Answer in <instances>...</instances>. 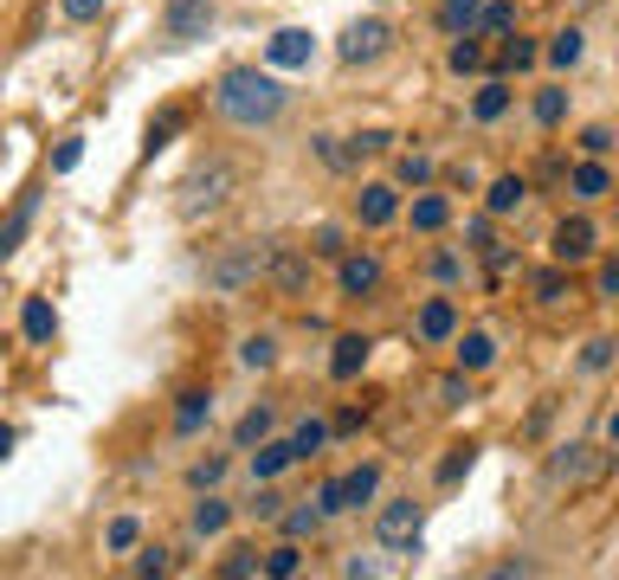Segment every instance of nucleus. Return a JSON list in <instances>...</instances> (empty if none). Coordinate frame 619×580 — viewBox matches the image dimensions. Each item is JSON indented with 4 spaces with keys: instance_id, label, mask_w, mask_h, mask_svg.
I'll use <instances>...</instances> for the list:
<instances>
[{
    "instance_id": "1",
    "label": "nucleus",
    "mask_w": 619,
    "mask_h": 580,
    "mask_svg": "<svg viewBox=\"0 0 619 580\" xmlns=\"http://www.w3.org/2000/svg\"><path fill=\"white\" fill-rule=\"evenodd\" d=\"M213 110H219L233 130L259 136V130H272L277 117L290 110V90H284V77H277V72L233 65V72H219V84H213Z\"/></svg>"
},
{
    "instance_id": "2",
    "label": "nucleus",
    "mask_w": 619,
    "mask_h": 580,
    "mask_svg": "<svg viewBox=\"0 0 619 580\" xmlns=\"http://www.w3.org/2000/svg\"><path fill=\"white\" fill-rule=\"evenodd\" d=\"M607 471H614V445L568 438V445H555V451H549V484H568V491H581V484H600Z\"/></svg>"
},
{
    "instance_id": "3",
    "label": "nucleus",
    "mask_w": 619,
    "mask_h": 580,
    "mask_svg": "<svg viewBox=\"0 0 619 580\" xmlns=\"http://www.w3.org/2000/svg\"><path fill=\"white\" fill-rule=\"evenodd\" d=\"M374 497H381V464H348L336 478H323V491H317L323 516H355V509H368Z\"/></svg>"
},
{
    "instance_id": "4",
    "label": "nucleus",
    "mask_w": 619,
    "mask_h": 580,
    "mask_svg": "<svg viewBox=\"0 0 619 580\" xmlns=\"http://www.w3.org/2000/svg\"><path fill=\"white\" fill-rule=\"evenodd\" d=\"M265 252H272V245H226V252L206 265V290H219V297L252 290L259 278H265Z\"/></svg>"
},
{
    "instance_id": "5",
    "label": "nucleus",
    "mask_w": 619,
    "mask_h": 580,
    "mask_svg": "<svg viewBox=\"0 0 619 580\" xmlns=\"http://www.w3.org/2000/svg\"><path fill=\"white\" fill-rule=\"evenodd\" d=\"M233 188H239V168H233V161H206V168H194V174L181 181V214L201 219V214H213V207H226Z\"/></svg>"
},
{
    "instance_id": "6",
    "label": "nucleus",
    "mask_w": 619,
    "mask_h": 580,
    "mask_svg": "<svg viewBox=\"0 0 619 580\" xmlns=\"http://www.w3.org/2000/svg\"><path fill=\"white\" fill-rule=\"evenodd\" d=\"M419 529H426V504H413V497H388V504L374 509V542L381 548L419 555Z\"/></svg>"
},
{
    "instance_id": "7",
    "label": "nucleus",
    "mask_w": 619,
    "mask_h": 580,
    "mask_svg": "<svg viewBox=\"0 0 619 580\" xmlns=\"http://www.w3.org/2000/svg\"><path fill=\"white\" fill-rule=\"evenodd\" d=\"M388 46H394V26H388L381 13H361V20H348V26H343L336 59H343V65H374Z\"/></svg>"
},
{
    "instance_id": "8",
    "label": "nucleus",
    "mask_w": 619,
    "mask_h": 580,
    "mask_svg": "<svg viewBox=\"0 0 619 580\" xmlns=\"http://www.w3.org/2000/svg\"><path fill=\"white\" fill-rule=\"evenodd\" d=\"M600 252V232H594V219L587 214H561L549 232V258L555 265H587Z\"/></svg>"
},
{
    "instance_id": "9",
    "label": "nucleus",
    "mask_w": 619,
    "mask_h": 580,
    "mask_svg": "<svg viewBox=\"0 0 619 580\" xmlns=\"http://www.w3.org/2000/svg\"><path fill=\"white\" fill-rule=\"evenodd\" d=\"M465 329V316H459V297H426L419 303V316H413V336L426 342V349H452V336Z\"/></svg>"
},
{
    "instance_id": "10",
    "label": "nucleus",
    "mask_w": 619,
    "mask_h": 580,
    "mask_svg": "<svg viewBox=\"0 0 619 580\" xmlns=\"http://www.w3.org/2000/svg\"><path fill=\"white\" fill-rule=\"evenodd\" d=\"M265 278H272L277 297H310V245H272Z\"/></svg>"
},
{
    "instance_id": "11",
    "label": "nucleus",
    "mask_w": 619,
    "mask_h": 580,
    "mask_svg": "<svg viewBox=\"0 0 619 580\" xmlns=\"http://www.w3.org/2000/svg\"><path fill=\"white\" fill-rule=\"evenodd\" d=\"M206 26H213V0H168L162 7V39L168 46H194V39H206Z\"/></svg>"
},
{
    "instance_id": "12",
    "label": "nucleus",
    "mask_w": 619,
    "mask_h": 580,
    "mask_svg": "<svg viewBox=\"0 0 619 580\" xmlns=\"http://www.w3.org/2000/svg\"><path fill=\"white\" fill-rule=\"evenodd\" d=\"M381 278H388V265H381L374 252H355V245H348L343 258H336V290H343V297H355V303H361V297H374V290H381Z\"/></svg>"
},
{
    "instance_id": "13",
    "label": "nucleus",
    "mask_w": 619,
    "mask_h": 580,
    "mask_svg": "<svg viewBox=\"0 0 619 580\" xmlns=\"http://www.w3.org/2000/svg\"><path fill=\"white\" fill-rule=\"evenodd\" d=\"M310 59H317V33L310 26H284V33L265 39V65L272 72H303Z\"/></svg>"
},
{
    "instance_id": "14",
    "label": "nucleus",
    "mask_w": 619,
    "mask_h": 580,
    "mask_svg": "<svg viewBox=\"0 0 619 580\" xmlns=\"http://www.w3.org/2000/svg\"><path fill=\"white\" fill-rule=\"evenodd\" d=\"M355 219H361L368 232L394 226V219H401V188H394V181H361V194H355Z\"/></svg>"
},
{
    "instance_id": "15",
    "label": "nucleus",
    "mask_w": 619,
    "mask_h": 580,
    "mask_svg": "<svg viewBox=\"0 0 619 580\" xmlns=\"http://www.w3.org/2000/svg\"><path fill=\"white\" fill-rule=\"evenodd\" d=\"M607 194H614V168H607L600 155H587V161L568 168V201H574V207H594V201H607Z\"/></svg>"
},
{
    "instance_id": "16",
    "label": "nucleus",
    "mask_w": 619,
    "mask_h": 580,
    "mask_svg": "<svg viewBox=\"0 0 619 580\" xmlns=\"http://www.w3.org/2000/svg\"><path fill=\"white\" fill-rule=\"evenodd\" d=\"M368 362H374V342H368V336H355V329H348V336H336V342H330V380H361V374H368Z\"/></svg>"
},
{
    "instance_id": "17",
    "label": "nucleus",
    "mask_w": 619,
    "mask_h": 580,
    "mask_svg": "<svg viewBox=\"0 0 619 580\" xmlns=\"http://www.w3.org/2000/svg\"><path fill=\"white\" fill-rule=\"evenodd\" d=\"M290 464H303L290 438H259V451H252V464H246V471H252V484H277Z\"/></svg>"
},
{
    "instance_id": "18",
    "label": "nucleus",
    "mask_w": 619,
    "mask_h": 580,
    "mask_svg": "<svg viewBox=\"0 0 619 580\" xmlns=\"http://www.w3.org/2000/svg\"><path fill=\"white\" fill-rule=\"evenodd\" d=\"M523 201H529V181L523 174H490V188H484V214L490 219L523 214Z\"/></svg>"
},
{
    "instance_id": "19",
    "label": "nucleus",
    "mask_w": 619,
    "mask_h": 580,
    "mask_svg": "<svg viewBox=\"0 0 619 580\" xmlns=\"http://www.w3.org/2000/svg\"><path fill=\"white\" fill-rule=\"evenodd\" d=\"M407 226L419 232V239L445 232V226H452V201H445V194H432V188H419V194H413V207H407Z\"/></svg>"
},
{
    "instance_id": "20",
    "label": "nucleus",
    "mask_w": 619,
    "mask_h": 580,
    "mask_svg": "<svg viewBox=\"0 0 619 580\" xmlns=\"http://www.w3.org/2000/svg\"><path fill=\"white\" fill-rule=\"evenodd\" d=\"M452 355H459L465 374H484V367H497V336L490 329H459L452 336Z\"/></svg>"
},
{
    "instance_id": "21",
    "label": "nucleus",
    "mask_w": 619,
    "mask_h": 580,
    "mask_svg": "<svg viewBox=\"0 0 619 580\" xmlns=\"http://www.w3.org/2000/svg\"><path fill=\"white\" fill-rule=\"evenodd\" d=\"M510 104H516V90H510V77H503V72L484 77L478 90H472V117H478V123H503V117H510Z\"/></svg>"
},
{
    "instance_id": "22",
    "label": "nucleus",
    "mask_w": 619,
    "mask_h": 580,
    "mask_svg": "<svg viewBox=\"0 0 619 580\" xmlns=\"http://www.w3.org/2000/svg\"><path fill=\"white\" fill-rule=\"evenodd\" d=\"M206 420H213V387H188V394L175 400V438L206 433Z\"/></svg>"
},
{
    "instance_id": "23",
    "label": "nucleus",
    "mask_w": 619,
    "mask_h": 580,
    "mask_svg": "<svg viewBox=\"0 0 619 580\" xmlns=\"http://www.w3.org/2000/svg\"><path fill=\"white\" fill-rule=\"evenodd\" d=\"M529 297H536L543 310H555V303H568V297H574V265H543V271L529 278Z\"/></svg>"
},
{
    "instance_id": "24",
    "label": "nucleus",
    "mask_w": 619,
    "mask_h": 580,
    "mask_svg": "<svg viewBox=\"0 0 619 580\" xmlns=\"http://www.w3.org/2000/svg\"><path fill=\"white\" fill-rule=\"evenodd\" d=\"M543 59H549L555 72H574V65L587 59V33H581V26H561V33H549V46H543Z\"/></svg>"
},
{
    "instance_id": "25",
    "label": "nucleus",
    "mask_w": 619,
    "mask_h": 580,
    "mask_svg": "<svg viewBox=\"0 0 619 580\" xmlns=\"http://www.w3.org/2000/svg\"><path fill=\"white\" fill-rule=\"evenodd\" d=\"M20 336H26V342H52V336H59V316H52L46 297H26V303H20Z\"/></svg>"
},
{
    "instance_id": "26",
    "label": "nucleus",
    "mask_w": 619,
    "mask_h": 580,
    "mask_svg": "<svg viewBox=\"0 0 619 580\" xmlns=\"http://www.w3.org/2000/svg\"><path fill=\"white\" fill-rule=\"evenodd\" d=\"M484 20V0H439V33L459 39V33H478Z\"/></svg>"
},
{
    "instance_id": "27",
    "label": "nucleus",
    "mask_w": 619,
    "mask_h": 580,
    "mask_svg": "<svg viewBox=\"0 0 619 580\" xmlns=\"http://www.w3.org/2000/svg\"><path fill=\"white\" fill-rule=\"evenodd\" d=\"M181 130H188V110H175V104H168L162 117H148V136H142V155H162V148L175 143Z\"/></svg>"
},
{
    "instance_id": "28",
    "label": "nucleus",
    "mask_w": 619,
    "mask_h": 580,
    "mask_svg": "<svg viewBox=\"0 0 619 580\" xmlns=\"http://www.w3.org/2000/svg\"><path fill=\"white\" fill-rule=\"evenodd\" d=\"M277 522H284V535H290V542H317L330 516H323V504H297V509H284Z\"/></svg>"
},
{
    "instance_id": "29",
    "label": "nucleus",
    "mask_w": 619,
    "mask_h": 580,
    "mask_svg": "<svg viewBox=\"0 0 619 580\" xmlns=\"http://www.w3.org/2000/svg\"><path fill=\"white\" fill-rule=\"evenodd\" d=\"M472 464H478V445H452V451L439 458L432 484H439V491H452V484H465V478H472Z\"/></svg>"
},
{
    "instance_id": "30",
    "label": "nucleus",
    "mask_w": 619,
    "mask_h": 580,
    "mask_svg": "<svg viewBox=\"0 0 619 580\" xmlns=\"http://www.w3.org/2000/svg\"><path fill=\"white\" fill-rule=\"evenodd\" d=\"M432 174H439V161H432L426 148H407V155L394 161V188H413V194H419V188H426Z\"/></svg>"
},
{
    "instance_id": "31",
    "label": "nucleus",
    "mask_w": 619,
    "mask_h": 580,
    "mask_svg": "<svg viewBox=\"0 0 619 580\" xmlns=\"http://www.w3.org/2000/svg\"><path fill=\"white\" fill-rule=\"evenodd\" d=\"M194 535H226V522H233V504L226 497H213V491H201V504H194Z\"/></svg>"
},
{
    "instance_id": "32",
    "label": "nucleus",
    "mask_w": 619,
    "mask_h": 580,
    "mask_svg": "<svg viewBox=\"0 0 619 580\" xmlns=\"http://www.w3.org/2000/svg\"><path fill=\"white\" fill-rule=\"evenodd\" d=\"M445 65H452L459 77H478L484 72V33H459L452 52H445Z\"/></svg>"
},
{
    "instance_id": "33",
    "label": "nucleus",
    "mask_w": 619,
    "mask_h": 580,
    "mask_svg": "<svg viewBox=\"0 0 619 580\" xmlns=\"http://www.w3.org/2000/svg\"><path fill=\"white\" fill-rule=\"evenodd\" d=\"M272 433H277V413H272V407H252V413H239V426H233V445H239V451H252L259 438H272Z\"/></svg>"
},
{
    "instance_id": "34",
    "label": "nucleus",
    "mask_w": 619,
    "mask_h": 580,
    "mask_svg": "<svg viewBox=\"0 0 619 580\" xmlns=\"http://www.w3.org/2000/svg\"><path fill=\"white\" fill-rule=\"evenodd\" d=\"M536 59H543V46L516 33V39H503V52H497V72H503V77H510V72H529Z\"/></svg>"
},
{
    "instance_id": "35",
    "label": "nucleus",
    "mask_w": 619,
    "mask_h": 580,
    "mask_svg": "<svg viewBox=\"0 0 619 580\" xmlns=\"http://www.w3.org/2000/svg\"><path fill=\"white\" fill-rule=\"evenodd\" d=\"M239 367H252V374L277 367V336H265V329H259V336H246V342H239Z\"/></svg>"
},
{
    "instance_id": "36",
    "label": "nucleus",
    "mask_w": 619,
    "mask_h": 580,
    "mask_svg": "<svg viewBox=\"0 0 619 580\" xmlns=\"http://www.w3.org/2000/svg\"><path fill=\"white\" fill-rule=\"evenodd\" d=\"M432 400H439L445 413H459V407H472V374H465V367H452V374H445V380L432 387Z\"/></svg>"
},
{
    "instance_id": "37",
    "label": "nucleus",
    "mask_w": 619,
    "mask_h": 580,
    "mask_svg": "<svg viewBox=\"0 0 619 580\" xmlns=\"http://www.w3.org/2000/svg\"><path fill=\"white\" fill-rule=\"evenodd\" d=\"M265 575H272V580L303 575V542H290V535H284V542H277L272 555H265Z\"/></svg>"
},
{
    "instance_id": "38",
    "label": "nucleus",
    "mask_w": 619,
    "mask_h": 580,
    "mask_svg": "<svg viewBox=\"0 0 619 580\" xmlns=\"http://www.w3.org/2000/svg\"><path fill=\"white\" fill-rule=\"evenodd\" d=\"M516 26H523V7L516 0H484L478 33H516Z\"/></svg>"
},
{
    "instance_id": "39",
    "label": "nucleus",
    "mask_w": 619,
    "mask_h": 580,
    "mask_svg": "<svg viewBox=\"0 0 619 580\" xmlns=\"http://www.w3.org/2000/svg\"><path fill=\"white\" fill-rule=\"evenodd\" d=\"M536 123H543V130H561V123H568V90H561V84L536 90Z\"/></svg>"
},
{
    "instance_id": "40",
    "label": "nucleus",
    "mask_w": 619,
    "mask_h": 580,
    "mask_svg": "<svg viewBox=\"0 0 619 580\" xmlns=\"http://www.w3.org/2000/svg\"><path fill=\"white\" fill-rule=\"evenodd\" d=\"M33 207H39V194H26V201H20V207H13V219H7V226H0V258H7V252H13V245H20V239H26V226H33Z\"/></svg>"
},
{
    "instance_id": "41",
    "label": "nucleus",
    "mask_w": 619,
    "mask_h": 580,
    "mask_svg": "<svg viewBox=\"0 0 619 580\" xmlns=\"http://www.w3.org/2000/svg\"><path fill=\"white\" fill-rule=\"evenodd\" d=\"M226 471H233V458H226V451H213V458H194V464H188V484H194V491H213Z\"/></svg>"
},
{
    "instance_id": "42",
    "label": "nucleus",
    "mask_w": 619,
    "mask_h": 580,
    "mask_svg": "<svg viewBox=\"0 0 619 580\" xmlns=\"http://www.w3.org/2000/svg\"><path fill=\"white\" fill-rule=\"evenodd\" d=\"M343 252H348V232H343V226H330V219H323V226L310 232V258H343Z\"/></svg>"
},
{
    "instance_id": "43",
    "label": "nucleus",
    "mask_w": 619,
    "mask_h": 580,
    "mask_svg": "<svg viewBox=\"0 0 619 580\" xmlns=\"http://www.w3.org/2000/svg\"><path fill=\"white\" fill-rule=\"evenodd\" d=\"M136 542H142V522H136V516H117V522L104 529V548H110V555H130Z\"/></svg>"
},
{
    "instance_id": "44",
    "label": "nucleus",
    "mask_w": 619,
    "mask_h": 580,
    "mask_svg": "<svg viewBox=\"0 0 619 580\" xmlns=\"http://www.w3.org/2000/svg\"><path fill=\"white\" fill-rule=\"evenodd\" d=\"M290 445H297V458H317V451L330 445V420H303V426L290 433Z\"/></svg>"
},
{
    "instance_id": "45",
    "label": "nucleus",
    "mask_w": 619,
    "mask_h": 580,
    "mask_svg": "<svg viewBox=\"0 0 619 580\" xmlns=\"http://www.w3.org/2000/svg\"><path fill=\"white\" fill-rule=\"evenodd\" d=\"M614 355H619L614 336H594V342L581 349V374H607V367H614Z\"/></svg>"
},
{
    "instance_id": "46",
    "label": "nucleus",
    "mask_w": 619,
    "mask_h": 580,
    "mask_svg": "<svg viewBox=\"0 0 619 580\" xmlns=\"http://www.w3.org/2000/svg\"><path fill=\"white\" fill-rule=\"evenodd\" d=\"M219 575H226V580L265 575V555H259V548H233V555H226V561H219Z\"/></svg>"
},
{
    "instance_id": "47",
    "label": "nucleus",
    "mask_w": 619,
    "mask_h": 580,
    "mask_svg": "<svg viewBox=\"0 0 619 580\" xmlns=\"http://www.w3.org/2000/svg\"><path fill=\"white\" fill-rule=\"evenodd\" d=\"M594 297H600V303H619V252L594 265Z\"/></svg>"
},
{
    "instance_id": "48",
    "label": "nucleus",
    "mask_w": 619,
    "mask_h": 580,
    "mask_svg": "<svg viewBox=\"0 0 619 580\" xmlns=\"http://www.w3.org/2000/svg\"><path fill=\"white\" fill-rule=\"evenodd\" d=\"M614 148H619V136L607 130V123H587V130H581V155H600V161H607Z\"/></svg>"
},
{
    "instance_id": "49",
    "label": "nucleus",
    "mask_w": 619,
    "mask_h": 580,
    "mask_svg": "<svg viewBox=\"0 0 619 580\" xmlns=\"http://www.w3.org/2000/svg\"><path fill=\"white\" fill-rule=\"evenodd\" d=\"M490 245H497V239H490V214H472V219H465V252H478V258H484Z\"/></svg>"
},
{
    "instance_id": "50",
    "label": "nucleus",
    "mask_w": 619,
    "mask_h": 580,
    "mask_svg": "<svg viewBox=\"0 0 619 580\" xmlns=\"http://www.w3.org/2000/svg\"><path fill=\"white\" fill-rule=\"evenodd\" d=\"M246 509H252L259 522H277V516H284V497H277L272 484H259V497H252V504H246Z\"/></svg>"
},
{
    "instance_id": "51",
    "label": "nucleus",
    "mask_w": 619,
    "mask_h": 580,
    "mask_svg": "<svg viewBox=\"0 0 619 580\" xmlns=\"http://www.w3.org/2000/svg\"><path fill=\"white\" fill-rule=\"evenodd\" d=\"M432 278H439V285H459V278H465V258H459V252H432Z\"/></svg>"
},
{
    "instance_id": "52",
    "label": "nucleus",
    "mask_w": 619,
    "mask_h": 580,
    "mask_svg": "<svg viewBox=\"0 0 619 580\" xmlns=\"http://www.w3.org/2000/svg\"><path fill=\"white\" fill-rule=\"evenodd\" d=\"M388 148H394V136H388V130H361V136H355V148H348V155L361 161V155H388Z\"/></svg>"
},
{
    "instance_id": "53",
    "label": "nucleus",
    "mask_w": 619,
    "mask_h": 580,
    "mask_svg": "<svg viewBox=\"0 0 619 580\" xmlns=\"http://www.w3.org/2000/svg\"><path fill=\"white\" fill-rule=\"evenodd\" d=\"M175 561H168V548H142L136 555V575H168Z\"/></svg>"
},
{
    "instance_id": "54",
    "label": "nucleus",
    "mask_w": 619,
    "mask_h": 580,
    "mask_svg": "<svg viewBox=\"0 0 619 580\" xmlns=\"http://www.w3.org/2000/svg\"><path fill=\"white\" fill-rule=\"evenodd\" d=\"M59 7H66L71 26H84V20H97V13H104V0H59Z\"/></svg>"
},
{
    "instance_id": "55",
    "label": "nucleus",
    "mask_w": 619,
    "mask_h": 580,
    "mask_svg": "<svg viewBox=\"0 0 619 580\" xmlns=\"http://www.w3.org/2000/svg\"><path fill=\"white\" fill-rule=\"evenodd\" d=\"M78 161H84V143H78V136H66V143H59V155H52V168H59V174H71Z\"/></svg>"
},
{
    "instance_id": "56",
    "label": "nucleus",
    "mask_w": 619,
    "mask_h": 580,
    "mask_svg": "<svg viewBox=\"0 0 619 580\" xmlns=\"http://www.w3.org/2000/svg\"><path fill=\"white\" fill-rule=\"evenodd\" d=\"M445 174H452V188H465V194H472V188H478V168H472V161H452V168H445Z\"/></svg>"
},
{
    "instance_id": "57",
    "label": "nucleus",
    "mask_w": 619,
    "mask_h": 580,
    "mask_svg": "<svg viewBox=\"0 0 619 580\" xmlns=\"http://www.w3.org/2000/svg\"><path fill=\"white\" fill-rule=\"evenodd\" d=\"M343 575H348V580H374V575H381V561H368V555H355V561H343Z\"/></svg>"
},
{
    "instance_id": "58",
    "label": "nucleus",
    "mask_w": 619,
    "mask_h": 580,
    "mask_svg": "<svg viewBox=\"0 0 619 580\" xmlns=\"http://www.w3.org/2000/svg\"><path fill=\"white\" fill-rule=\"evenodd\" d=\"M13 458V426H0V464Z\"/></svg>"
},
{
    "instance_id": "59",
    "label": "nucleus",
    "mask_w": 619,
    "mask_h": 580,
    "mask_svg": "<svg viewBox=\"0 0 619 580\" xmlns=\"http://www.w3.org/2000/svg\"><path fill=\"white\" fill-rule=\"evenodd\" d=\"M607 445H614V451H619V407H614V413H607Z\"/></svg>"
}]
</instances>
